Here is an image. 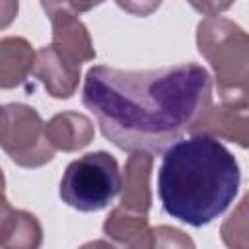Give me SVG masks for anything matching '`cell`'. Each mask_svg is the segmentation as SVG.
Instances as JSON below:
<instances>
[{
    "mask_svg": "<svg viewBox=\"0 0 249 249\" xmlns=\"http://www.w3.org/2000/svg\"><path fill=\"white\" fill-rule=\"evenodd\" d=\"M82 103L117 148L160 154L191 132L212 105V80L196 62L156 70L99 64L86 72Z\"/></svg>",
    "mask_w": 249,
    "mask_h": 249,
    "instance_id": "1",
    "label": "cell"
},
{
    "mask_svg": "<svg viewBox=\"0 0 249 249\" xmlns=\"http://www.w3.org/2000/svg\"><path fill=\"white\" fill-rule=\"evenodd\" d=\"M241 171L233 154L216 138L191 134L163 150L158 196L171 218L202 228L233 202Z\"/></svg>",
    "mask_w": 249,
    "mask_h": 249,
    "instance_id": "2",
    "label": "cell"
},
{
    "mask_svg": "<svg viewBox=\"0 0 249 249\" xmlns=\"http://www.w3.org/2000/svg\"><path fill=\"white\" fill-rule=\"evenodd\" d=\"M196 47L214 70L222 103L247 105V33L228 18L208 16L196 27Z\"/></svg>",
    "mask_w": 249,
    "mask_h": 249,
    "instance_id": "3",
    "label": "cell"
},
{
    "mask_svg": "<svg viewBox=\"0 0 249 249\" xmlns=\"http://www.w3.org/2000/svg\"><path fill=\"white\" fill-rule=\"evenodd\" d=\"M121 193L117 160L103 150L89 152L70 161L60 179L58 195L64 204L78 212H97Z\"/></svg>",
    "mask_w": 249,
    "mask_h": 249,
    "instance_id": "4",
    "label": "cell"
},
{
    "mask_svg": "<svg viewBox=\"0 0 249 249\" xmlns=\"http://www.w3.org/2000/svg\"><path fill=\"white\" fill-rule=\"evenodd\" d=\"M8 126L2 150L19 167H41L54 158V150L45 136L41 115L25 103H8Z\"/></svg>",
    "mask_w": 249,
    "mask_h": 249,
    "instance_id": "5",
    "label": "cell"
},
{
    "mask_svg": "<svg viewBox=\"0 0 249 249\" xmlns=\"http://www.w3.org/2000/svg\"><path fill=\"white\" fill-rule=\"evenodd\" d=\"M41 8L49 16L53 27L51 47L60 56L76 66H82V62H89L95 58L89 31L78 18L80 10H89L91 6H80L74 2H41Z\"/></svg>",
    "mask_w": 249,
    "mask_h": 249,
    "instance_id": "6",
    "label": "cell"
},
{
    "mask_svg": "<svg viewBox=\"0 0 249 249\" xmlns=\"http://www.w3.org/2000/svg\"><path fill=\"white\" fill-rule=\"evenodd\" d=\"M31 76L45 86L51 97L68 99L78 89L80 66L60 56L51 45H45L35 53V64Z\"/></svg>",
    "mask_w": 249,
    "mask_h": 249,
    "instance_id": "7",
    "label": "cell"
},
{
    "mask_svg": "<svg viewBox=\"0 0 249 249\" xmlns=\"http://www.w3.org/2000/svg\"><path fill=\"white\" fill-rule=\"evenodd\" d=\"M191 134H204L216 140L222 138L245 148L249 138L247 105H231V103L210 105L206 113L200 117V121L193 126Z\"/></svg>",
    "mask_w": 249,
    "mask_h": 249,
    "instance_id": "8",
    "label": "cell"
},
{
    "mask_svg": "<svg viewBox=\"0 0 249 249\" xmlns=\"http://www.w3.org/2000/svg\"><path fill=\"white\" fill-rule=\"evenodd\" d=\"M154 156L148 152H132L124 163V173L121 175V204L126 210L148 214L152 206L150 175H152Z\"/></svg>",
    "mask_w": 249,
    "mask_h": 249,
    "instance_id": "9",
    "label": "cell"
},
{
    "mask_svg": "<svg viewBox=\"0 0 249 249\" xmlns=\"http://www.w3.org/2000/svg\"><path fill=\"white\" fill-rule=\"evenodd\" d=\"M103 233L117 249H150L152 243L148 214L132 212L123 206H117L109 212L103 222Z\"/></svg>",
    "mask_w": 249,
    "mask_h": 249,
    "instance_id": "10",
    "label": "cell"
},
{
    "mask_svg": "<svg viewBox=\"0 0 249 249\" xmlns=\"http://www.w3.org/2000/svg\"><path fill=\"white\" fill-rule=\"evenodd\" d=\"M45 136L53 150L76 152L93 140V123L84 113L62 111L45 123Z\"/></svg>",
    "mask_w": 249,
    "mask_h": 249,
    "instance_id": "11",
    "label": "cell"
},
{
    "mask_svg": "<svg viewBox=\"0 0 249 249\" xmlns=\"http://www.w3.org/2000/svg\"><path fill=\"white\" fill-rule=\"evenodd\" d=\"M35 51L23 37L0 39V89H12L21 86L33 72Z\"/></svg>",
    "mask_w": 249,
    "mask_h": 249,
    "instance_id": "12",
    "label": "cell"
},
{
    "mask_svg": "<svg viewBox=\"0 0 249 249\" xmlns=\"http://www.w3.org/2000/svg\"><path fill=\"white\" fill-rule=\"evenodd\" d=\"M43 243V228L35 214L14 210L0 226V249H39Z\"/></svg>",
    "mask_w": 249,
    "mask_h": 249,
    "instance_id": "13",
    "label": "cell"
},
{
    "mask_svg": "<svg viewBox=\"0 0 249 249\" xmlns=\"http://www.w3.org/2000/svg\"><path fill=\"white\" fill-rule=\"evenodd\" d=\"M245 202H247V196L241 198V204L237 206V210L222 224V239L230 249H247Z\"/></svg>",
    "mask_w": 249,
    "mask_h": 249,
    "instance_id": "14",
    "label": "cell"
},
{
    "mask_svg": "<svg viewBox=\"0 0 249 249\" xmlns=\"http://www.w3.org/2000/svg\"><path fill=\"white\" fill-rule=\"evenodd\" d=\"M150 249H196L191 235L171 226L152 228V243Z\"/></svg>",
    "mask_w": 249,
    "mask_h": 249,
    "instance_id": "15",
    "label": "cell"
},
{
    "mask_svg": "<svg viewBox=\"0 0 249 249\" xmlns=\"http://www.w3.org/2000/svg\"><path fill=\"white\" fill-rule=\"evenodd\" d=\"M19 4L14 0H0V29H6L18 16Z\"/></svg>",
    "mask_w": 249,
    "mask_h": 249,
    "instance_id": "16",
    "label": "cell"
},
{
    "mask_svg": "<svg viewBox=\"0 0 249 249\" xmlns=\"http://www.w3.org/2000/svg\"><path fill=\"white\" fill-rule=\"evenodd\" d=\"M80 249H117V247L107 239H93V241L84 243Z\"/></svg>",
    "mask_w": 249,
    "mask_h": 249,
    "instance_id": "17",
    "label": "cell"
},
{
    "mask_svg": "<svg viewBox=\"0 0 249 249\" xmlns=\"http://www.w3.org/2000/svg\"><path fill=\"white\" fill-rule=\"evenodd\" d=\"M10 212H12V204L8 202V198H6L4 195H0V226H2L4 218H6Z\"/></svg>",
    "mask_w": 249,
    "mask_h": 249,
    "instance_id": "18",
    "label": "cell"
},
{
    "mask_svg": "<svg viewBox=\"0 0 249 249\" xmlns=\"http://www.w3.org/2000/svg\"><path fill=\"white\" fill-rule=\"evenodd\" d=\"M6 126H8V115H6V107L0 105V144L6 136Z\"/></svg>",
    "mask_w": 249,
    "mask_h": 249,
    "instance_id": "19",
    "label": "cell"
},
{
    "mask_svg": "<svg viewBox=\"0 0 249 249\" xmlns=\"http://www.w3.org/2000/svg\"><path fill=\"white\" fill-rule=\"evenodd\" d=\"M4 187H6V179H4V173H2V167H0V195H4Z\"/></svg>",
    "mask_w": 249,
    "mask_h": 249,
    "instance_id": "20",
    "label": "cell"
}]
</instances>
